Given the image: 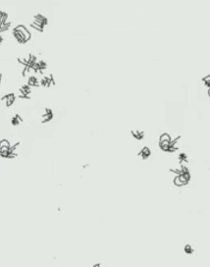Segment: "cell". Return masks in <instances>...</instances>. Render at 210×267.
<instances>
[{
  "mask_svg": "<svg viewBox=\"0 0 210 267\" xmlns=\"http://www.w3.org/2000/svg\"><path fill=\"white\" fill-rule=\"evenodd\" d=\"M39 82H40L41 88H50L51 86L55 84L54 78L51 74L42 75L41 77H39Z\"/></svg>",
  "mask_w": 210,
  "mask_h": 267,
  "instance_id": "4",
  "label": "cell"
},
{
  "mask_svg": "<svg viewBox=\"0 0 210 267\" xmlns=\"http://www.w3.org/2000/svg\"><path fill=\"white\" fill-rule=\"evenodd\" d=\"M23 122V118L21 117L19 114H15L12 118H11V124H12L13 126H19L21 125Z\"/></svg>",
  "mask_w": 210,
  "mask_h": 267,
  "instance_id": "10",
  "label": "cell"
},
{
  "mask_svg": "<svg viewBox=\"0 0 210 267\" xmlns=\"http://www.w3.org/2000/svg\"><path fill=\"white\" fill-rule=\"evenodd\" d=\"M32 88L28 84H25L19 90V97L24 98V99H30L32 97Z\"/></svg>",
  "mask_w": 210,
  "mask_h": 267,
  "instance_id": "5",
  "label": "cell"
},
{
  "mask_svg": "<svg viewBox=\"0 0 210 267\" xmlns=\"http://www.w3.org/2000/svg\"><path fill=\"white\" fill-rule=\"evenodd\" d=\"M150 153H151L150 149H149L147 146H144V147H142L141 150L139 152V156H141L142 159H146L150 156Z\"/></svg>",
  "mask_w": 210,
  "mask_h": 267,
  "instance_id": "9",
  "label": "cell"
},
{
  "mask_svg": "<svg viewBox=\"0 0 210 267\" xmlns=\"http://www.w3.org/2000/svg\"><path fill=\"white\" fill-rule=\"evenodd\" d=\"M48 23V20L45 16L41 15V14H36V16L32 19V23H31V27L34 30H37V32H42L44 30V28L46 27Z\"/></svg>",
  "mask_w": 210,
  "mask_h": 267,
  "instance_id": "3",
  "label": "cell"
},
{
  "mask_svg": "<svg viewBox=\"0 0 210 267\" xmlns=\"http://www.w3.org/2000/svg\"><path fill=\"white\" fill-rule=\"evenodd\" d=\"M208 95H209V97H210V88L208 90Z\"/></svg>",
  "mask_w": 210,
  "mask_h": 267,
  "instance_id": "20",
  "label": "cell"
},
{
  "mask_svg": "<svg viewBox=\"0 0 210 267\" xmlns=\"http://www.w3.org/2000/svg\"><path fill=\"white\" fill-rule=\"evenodd\" d=\"M93 267H101V266H100V264H95Z\"/></svg>",
  "mask_w": 210,
  "mask_h": 267,
  "instance_id": "19",
  "label": "cell"
},
{
  "mask_svg": "<svg viewBox=\"0 0 210 267\" xmlns=\"http://www.w3.org/2000/svg\"><path fill=\"white\" fill-rule=\"evenodd\" d=\"M15 100H16V95L14 93H7V94H5L2 97V101L5 103L7 107L12 106L15 103Z\"/></svg>",
  "mask_w": 210,
  "mask_h": 267,
  "instance_id": "7",
  "label": "cell"
},
{
  "mask_svg": "<svg viewBox=\"0 0 210 267\" xmlns=\"http://www.w3.org/2000/svg\"><path fill=\"white\" fill-rule=\"evenodd\" d=\"M7 19H8V17H7V14L2 12V11H0V24H1V23L6 22Z\"/></svg>",
  "mask_w": 210,
  "mask_h": 267,
  "instance_id": "16",
  "label": "cell"
},
{
  "mask_svg": "<svg viewBox=\"0 0 210 267\" xmlns=\"http://www.w3.org/2000/svg\"><path fill=\"white\" fill-rule=\"evenodd\" d=\"M159 146L162 150L168 151L170 147V142H159Z\"/></svg>",
  "mask_w": 210,
  "mask_h": 267,
  "instance_id": "13",
  "label": "cell"
},
{
  "mask_svg": "<svg viewBox=\"0 0 210 267\" xmlns=\"http://www.w3.org/2000/svg\"><path fill=\"white\" fill-rule=\"evenodd\" d=\"M3 40H4V39H3V36H0V45H1V44L3 43Z\"/></svg>",
  "mask_w": 210,
  "mask_h": 267,
  "instance_id": "18",
  "label": "cell"
},
{
  "mask_svg": "<svg viewBox=\"0 0 210 267\" xmlns=\"http://www.w3.org/2000/svg\"><path fill=\"white\" fill-rule=\"evenodd\" d=\"M132 136L137 140H141L143 139L144 137V133L141 132V131H137V130H134L132 131Z\"/></svg>",
  "mask_w": 210,
  "mask_h": 267,
  "instance_id": "11",
  "label": "cell"
},
{
  "mask_svg": "<svg viewBox=\"0 0 210 267\" xmlns=\"http://www.w3.org/2000/svg\"><path fill=\"white\" fill-rule=\"evenodd\" d=\"M171 140H172L171 136H170L169 134H167V133L162 134V135L160 136V138H159V142H171Z\"/></svg>",
  "mask_w": 210,
  "mask_h": 267,
  "instance_id": "12",
  "label": "cell"
},
{
  "mask_svg": "<svg viewBox=\"0 0 210 267\" xmlns=\"http://www.w3.org/2000/svg\"><path fill=\"white\" fill-rule=\"evenodd\" d=\"M209 169H210V166H209Z\"/></svg>",
  "mask_w": 210,
  "mask_h": 267,
  "instance_id": "21",
  "label": "cell"
},
{
  "mask_svg": "<svg viewBox=\"0 0 210 267\" xmlns=\"http://www.w3.org/2000/svg\"><path fill=\"white\" fill-rule=\"evenodd\" d=\"M10 25H11V23L8 22V21H6V22H4V23H1V24H0V32H5V30H8L9 28H10Z\"/></svg>",
  "mask_w": 210,
  "mask_h": 267,
  "instance_id": "14",
  "label": "cell"
},
{
  "mask_svg": "<svg viewBox=\"0 0 210 267\" xmlns=\"http://www.w3.org/2000/svg\"><path fill=\"white\" fill-rule=\"evenodd\" d=\"M28 85L31 88H39L40 86V82H39V78L36 75H32L28 78Z\"/></svg>",
  "mask_w": 210,
  "mask_h": 267,
  "instance_id": "8",
  "label": "cell"
},
{
  "mask_svg": "<svg viewBox=\"0 0 210 267\" xmlns=\"http://www.w3.org/2000/svg\"><path fill=\"white\" fill-rule=\"evenodd\" d=\"M53 116H54V114H53L52 110L50 108H44L43 111L40 113V116H39V121L42 124L48 123L53 119Z\"/></svg>",
  "mask_w": 210,
  "mask_h": 267,
  "instance_id": "6",
  "label": "cell"
},
{
  "mask_svg": "<svg viewBox=\"0 0 210 267\" xmlns=\"http://www.w3.org/2000/svg\"><path fill=\"white\" fill-rule=\"evenodd\" d=\"M174 184L176 185L177 187H182V186H185L184 185V183L180 180V178H179V175H177L176 177L174 178Z\"/></svg>",
  "mask_w": 210,
  "mask_h": 267,
  "instance_id": "15",
  "label": "cell"
},
{
  "mask_svg": "<svg viewBox=\"0 0 210 267\" xmlns=\"http://www.w3.org/2000/svg\"><path fill=\"white\" fill-rule=\"evenodd\" d=\"M185 251L186 252V254H192V252H193V249L192 247V245H186V247H185Z\"/></svg>",
  "mask_w": 210,
  "mask_h": 267,
  "instance_id": "17",
  "label": "cell"
},
{
  "mask_svg": "<svg viewBox=\"0 0 210 267\" xmlns=\"http://www.w3.org/2000/svg\"><path fill=\"white\" fill-rule=\"evenodd\" d=\"M12 34L14 38L16 39V41L21 44H24L27 41H29L32 36L30 30L23 25H19L14 28L12 30Z\"/></svg>",
  "mask_w": 210,
  "mask_h": 267,
  "instance_id": "2",
  "label": "cell"
},
{
  "mask_svg": "<svg viewBox=\"0 0 210 267\" xmlns=\"http://www.w3.org/2000/svg\"><path fill=\"white\" fill-rule=\"evenodd\" d=\"M19 144H11L8 140H0V156L2 158H15L18 154Z\"/></svg>",
  "mask_w": 210,
  "mask_h": 267,
  "instance_id": "1",
  "label": "cell"
}]
</instances>
